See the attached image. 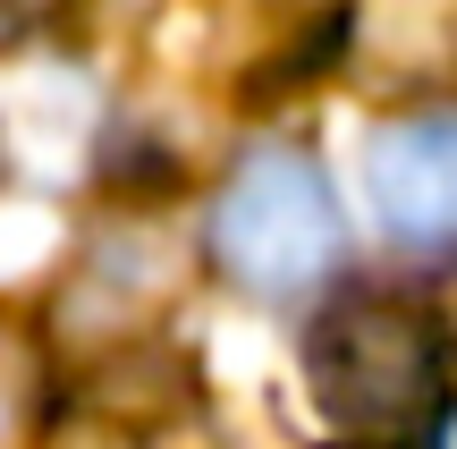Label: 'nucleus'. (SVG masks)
<instances>
[{"label": "nucleus", "mask_w": 457, "mask_h": 449, "mask_svg": "<svg viewBox=\"0 0 457 449\" xmlns=\"http://www.w3.org/2000/svg\"><path fill=\"white\" fill-rule=\"evenodd\" d=\"M339 68L373 94H457V0H347Z\"/></svg>", "instance_id": "obj_5"}, {"label": "nucleus", "mask_w": 457, "mask_h": 449, "mask_svg": "<svg viewBox=\"0 0 457 449\" xmlns=\"http://www.w3.org/2000/svg\"><path fill=\"white\" fill-rule=\"evenodd\" d=\"M441 449H457V407H441Z\"/></svg>", "instance_id": "obj_7"}, {"label": "nucleus", "mask_w": 457, "mask_h": 449, "mask_svg": "<svg viewBox=\"0 0 457 449\" xmlns=\"http://www.w3.org/2000/svg\"><path fill=\"white\" fill-rule=\"evenodd\" d=\"M364 187H373L390 246L457 254V111L449 102L381 119L373 145H364Z\"/></svg>", "instance_id": "obj_3"}, {"label": "nucleus", "mask_w": 457, "mask_h": 449, "mask_svg": "<svg viewBox=\"0 0 457 449\" xmlns=\"http://www.w3.org/2000/svg\"><path fill=\"white\" fill-rule=\"evenodd\" d=\"M102 136V94L68 51H9L0 60V153L34 179H77Z\"/></svg>", "instance_id": "obj_4"}, {"label": "nucleus", "mask_w": 457, "mask_h": 449, "mask_svg": "<svg viewBox=\"0 0 457 449\" xmlns=\"http://www.w3.org/2000/svg\"><path fill=\"white\" fill-rule=\"evenodd\" d=\"M305 382L330 424L347 433H398L432 416L449 382V331L415 297H330L305 331Z\"/></svg>", "instance_id": "obj_2"}, {"label": "nucleus", "mask_w": 457, "mask_h": 449, "mask_svg": "<svg viewBox=\"0 0 457 449\" xmlns=\"http://www.w3.org/2000/svg\"><path fill=\"white\" fill-rule=\"evenodd\" d=\"M204 237H212V271L262 305H296L313 288H330V271L347 254L330 179L305 145H245L212 195Z\"/></svg>", "instance_id": "obj_1"}, {"label": "nucleus", "mask_w": 457, "mask_h": 449, "mask_svg": "<svg viewBox=\"0 0 457 449\" xmlns=\"http://www.w3.org/2000/svg\"><path fill=\"white\" fill-rule=\"evenodd\" d=\"M17 399H26V356H17V339L0 331V433L17 424Z\"/></svg>", "instance_id": "obj_6"}]
</instances>
